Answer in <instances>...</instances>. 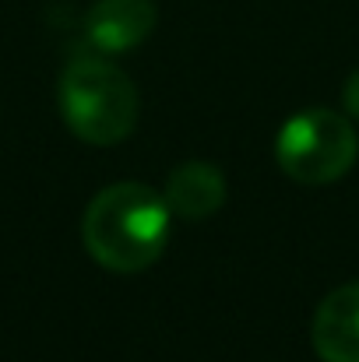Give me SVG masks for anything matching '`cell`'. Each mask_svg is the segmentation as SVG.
Wrapping results in <instances>:
<instances>
[{"instance_id": "7", "label": "cell", "mask_w": 359, "mask_h": 362, "mask_svg": "<svg viewBox=\"0 0 359 362\" xmlns=\"http://www.w3.org/2000/svg\"><path fill=\"white\" fill-rule=\"evenodd\" d=\"M342 103H346V113L359 120V67L349 74V81H346V88H342Z\"/></svg>"}, {"instance_id": "2", "label": "cell", "mask_w": 359, "mask_h": 362, "mask_svg": "<svg viewBox=\"0 0 359 362\" xmlns=\"http://www.w3.org/2000/svg\"><path fill=\"white\" fill-rule=\"evenodd\" d=\"M60 113L85 144H120L137 123V85L103 57H78L60 74Z\"/></svg>"}, {"instance_id": "6", "label": "cell", "mask_w": 359, "mask_h": 362, "mask_svg": "<svg viewBox=\"0 0 359 362\" xmlns=\"http://www.w3.org/2000/svg\"><path fill=\"white\" fill-rule=\"evenodd\" d=\"M162 197L176 218L187 222H205L226 204V176L219 165L190 158L176 165L162 187Z\"/></svg>"}, {"instance_id": "5", "label": "cell", "mask_w": 359, "mask_h": 362, "mask_svg": "<svg viewBox=\"0 0 359 362\" xmlns=\"http://www.w3.org/2000/svg\"><path fill=\"white\" fill-rule=\"evenodd\" d=\"M310 338L321 362H359V281L338 285L321 299Z\"/></svg>"}, {"instance_id": "4", "label": "cell", "mask_w": 359, "mask_h": 362, "mask_svg": "<svg viewBox=\"0 0 359 362\" xmlns=\"http://www.w3.org/2000/svg\"><path fill=\"white\" fill-rule=\"evenodd\" d=\"M155 18L152 0H96L85 14V39L106 57L130 53L152 35Z\"/></svg>"}, {"instance_id": "1", "label": "cell", "mask_w": 359, "mask_h": 362, "mask_svg": "<svg viewBox=\"0 0 359 362\" xmlns=\"http://www.w3.org/2000/svg\"><path fill=\"white\" fill-rule=\"evenodd\" d=\"M169 204L144 183H113L99 190L81 218V240L96 264L117 274L152 267L169 240Z\"/></svg>"}, {"instance_id": "3", "label": "cell", "mask_w": 359, "mask_h": 362, "mask_svg": "<svg viewBox=\"0 0 359 362\" xmlns=\"http://www.w3.org/2000/svg\"><path fill=\"white\" fill-rule=\"evenodd\" d=\"M275 158L282 173L303 187H324L342 180L359 158V134L342 113L307 110L278 130Z\"/></svg>"}]
</instances>
